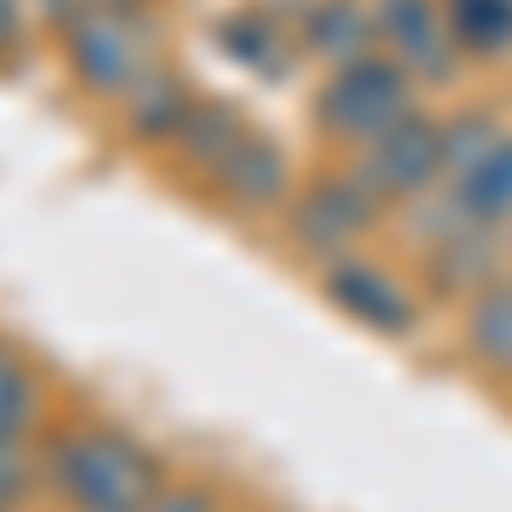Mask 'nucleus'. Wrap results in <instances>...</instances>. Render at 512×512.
I'll list each match as a JSON object with an SVG mask.
<instances>
[{
	"instance_id": "f257e3e1",
	"label": "nucleus",
	"mask_w": 512,
	"mask_h": 512,
	"mask_svg": "<svg viewBox=\"0 0 512 512\" xmlns=\"http://www.w3.org/2000/svg\"><path fill=\"white\" fill-rule=\"evenodd\" d=\"M41 478L69 512H144L164 485V458L117 424H62L41 437Z\"/></svg>"
},
{
	"instance_id": "f03ea898",
	"label": "nucleus",
	"mask_w": 512,
	"mask_h": 512,
	"mask_svg": "<svg viewBox=\"0 0 512 512\" xmlns=\"http://www.w3.org/2000/svg\"><path fill=\"white\" fill-rule=\"evenodd\" d=\"M55 41H62V62H69L76 89L110 103V110L164 62L158 28L144 21V7H117V0H82L76 14L55 28Z\"/></svg>"
},
{
	"instance_id": "7ed1b4c3",
	"label": "nucleus",
	"mask_w": 512,
	"mask_h": 512,
	"mask_svg": "<svg viewBox=\"0 0 512 512\" xmlns=\"http://www.w3.org/2000/svg\"><path fill=\"white\" fill-rule=\"evenodd\" d=\"M410 110H417V76L403 62H390L383 48L328 69V82L315 89V130L335 137V144H349V151H362L369 137H383Z\"/></svg>"
},
{
	"instance_id": "20e7f679",
	"label": "nucleus",
	"mask_w": 512,
	"mask_h": 512,
	"mask_svg": "<svg viewBox=\"0 0 512 512\" xmlns=\"http://www.w3.org/2000/svg\"><path fill=\"white\" fill-rule=\"evenodd\" d=\"M383 198L369 192L355 171H335V178H308V185H294V198H287V239L315 260V267H328V260H342V253H355L362 239L383 226Z\"/></svg>"
},
{
	"instance_id": "39448f33",
	"label": "nucleus",
	"mask_w": 512,
	"mask_h": 512,
	"mask_svg": "<svg viewBox=\"0 0 512 512\" xmlns=\"http://www.w3.org/2000/svg\"><path fill=\"white\" fill-rule=\"evenodd\" d=\"M349 171L383 198V205H410L424 198L431 185H444V123L410 110L403 123H390L383 137H369L362 151H349Z\"/></svg>"
},
{
	"instance_id": "423d86ee",
	"label": "nucleus",
	"mask_w": 512,
	"mask_h": 512,
	"mask_svg": "<svg viewBox=\"0 0 512 512\" xmlns=\"http://www.w3.org/2000/svg\"><path fill=\"white\" fill-rule=\"evenodd\" d=\"M321 301L335 315H349L355 328H369V335H390V342H403L417 328V294L362 253H342V260L321 267Z\"/></svg>"
},
{
	"instance_id": "0eeeda50",
	"label": "nucleus",
	"mask_w": 512,
	"mask_h": 512,
	"mask_svg": "<svg viewBox=\"0 0 512 512\" xmlns=\"http://www.w3.org/2000/svg\"><path fill=\"white\" fill-rule=\"evenodd\" d=\"M376 7V41L383 55L403 62L417 82H451L458 76V41H451V21H444V0H369Z\"/></svg>"
},
{
	"instance_id": "6e6552de",
	"label": "nucleus",
	"mask_w": 512,
	"mask_h": 512,
	"mask_svg": "<svg viewBox=\"0 0 512 512\" xmlns=\"http://www.w3.org/2000/svg\"><path fill=\"white\" fill-rule=\"evenodd\" d=\"M205 192L219 198L226 212H239V219H280L287 198H294V164H287V151H280L274 137L246 130L233 144V158L212 171Z\"/></svg>"
},
{
	"instance_id": "1a4fd4ad",
	"label": "nucleus",
	"mask_w": 512,
	"mask_h": 512,
	"mask_svg": "<svg viewBox=\"0 0 512 512\" xmlns=\"http://www.w3.org/2000/svg\"><path fill=\"white\" fill-rule=\"evenodd\" d=\"M212 48L239 62L246 76H287L308 48H301V21H280L274 7H233L212 21Z\"/></svg>"
},
{
	"instance_id": "9d476101",
	"label": "nucleus",
	"mask_w": 512,
	"mask_h": 512,
	"mask_svg": "<svg viewBox=\"0 0 512 512\" xmlns=\"http://www.w3.org/2000/svg\"><path fill=\"white\" fill-rule=\"evenodd\" d=\"M499 274H512V267H506V233H492V226H458L437 246H424V287L431 294L472 301L478 287H492Z\"/></svg>"
},
{
	"instance_id": "9b49d317",
	"label": "nucleus",
	"mask_w": 512,
	"mask_h": 512,
	"mask_svg": "<svg viewBox=\"0 0 512 512\" xmlns=\"http://www.w3.org/2000/svg\"><path fill=\"white\" fill-rule=\"evenodd\" d=\"M192 103H198V89L171 62H158L151 76L137 82L130 96L117 103V123L137 137V144H151V151H171V137L185 130V117H192Z\"/></svg>"
},
{
	"instance_id": "f8f14e48",
	"label": "nucleus",
	"mask_w": 512,
	"mask_h": 512,
	"mask_svg": "<svg viewBox=\"0 0 512 512\" xmlns=\"http://www.w3.org/2000/svg\"><path fill=\"white\" fill-rule=\"evenodd\" d=\"M294 21H301V48L315 55L321 69H342L355 55H376V48H383L369 0H308Z\"/></svg>"
},
{
	"instance_id": "ddd939ff",
	"label": "nucleus",
	"mask_w": 512,
	"mask_h": 512,
	"mask_svg": "<svg viewBox=\"0 0 512 512\" xmlns=\"http://www.w3.org/2000/svg\"><path fill=\"white\" fill-rule=\"evenodd\" d=\"M246 137V123H239L233 103H219V96H198L192 117H185V130L171 137V158L185 164V178H198V185H212V171L233 158V144Z\"/></svg>"
},
{
	"instance_id": "4468645a",
	"label": "nucleus",
	"mask_w": 512,
	"mask_h": 512,
	"mask_svg": "<svg viewBox=\"0 0 512 512\" xmlns=\"http://www.w3.org/2000/svg\"><path fill=\"white\" fill-rule=\"evenodd\" d=\"M465 355L485 376L512 383V274H499L492 287H478L465 301Z\"/></svg>"
},
{
	"instance_id": "2eb2a0df",
	"label": "nucleus",
	"mask_w": 512,
	"mask_h": 512,
	"mask_svg": "<svg viewBox=\"0 0 512 512\" xmlns=\"http://www.w3.org/2000/svg\"><path fill=\"white\" fill-rule=\"evenodd\" d=\"M444 21L465 62H506L512 55V0H444Z\"/></svg>"
},
{
	"instance_id": "dca6fc26",
	"label": "nucleus",
	"mask_w": 512,
	"mask_h": 512,
	"mask_svg": "<svg viewBox=\"0 0 512 512\" xmlns=\"http://www.w3.org/2000/svg\"><path fill=\"white\" fill-rule=\"evenodd\" d=\"M451 198L465 205V219L492 226V233H506V226H512V137L492 151V158H478L465 178H451Z\"/></svg>"
},
{
	"instance_id": "f3484780",
	"label": "nucleus",
	"mask_w": 512,
	"mask_h": 512,
	"mask_svg": "<svg viewBox=\"0 0 512 512\" xmlns=\"http://www.w3.org/2000/svg\"><path fill=\"white\" fill-rule=\"evenodd\" d=\"M506 137H512V130L499 123V110H485V103L451 110V117H444V185H451V178H465L478 158H492Z\"/></svg>"
},
{
	"instance_id": "a211bd4d",
	"label": "nucleus",
	"mask_w": 512,
	"mask_h": 512,
	"mask_svg": "<svg viewBox=\"0 0 512 512\" xmlns=\"http://www.w3.org/2000/svg\"><path fill=\"white\" fill-rule=\"evenodd\" d=\"M41 431V376L21 362V349L0 342V437H35Z\"/></svg>"
},
{
	"instance_id": "6ab92c4d",
	"label": "nucleus",
	"mask_w": 512,
	"mask_h": 512,
	"mask_svg": "<svg viewBox=\"0 0 512 512\" xmlns=\"http://www.w3.org/2000/svg\"><path fill=\"white\" fill-rule=\"evenodd\" d=\"M35 485H48V478H41V458H28V437H0V512L28 506Z\"/></svg>"
},
{
	"instance_id": "aec40b11",
	"label": "nucleus",
	"mask_w": 512,
	"mask_h": 512,
	"mask_svg": "<svg viewBox=\"0 0 512 512\" xmlns=\"http://www.w3.org/2000/svg\"><path fill=\"white\" fill-rule=\"evenodd\" d=\"M144 512H226V506H219V492H212V485H198V478H171Z\"/></svg>"
},
{
	"instance_id": "412c9836",
	"label": "nucleus",
	"mask_w": 512,
	"mask_h": 512,
	"mask_svg": "<svg viewBox=\"0 0 512 512\" xmlns=\"http://www.w3.org/2000/svg\"><path fill=\"white\" fill-rule=\"evenodd\" d=\"M21 0H0V69H14L21 62Z\"/></svg>"
},
{
	"instance_id": "4be33fe9",
	"label": "nucleus",
	"mask_w": 512,
	"mask_h": 512,
	"mask_svg": "<svg viewBox=\"0 0 512 512\" xmlns=\"http://www.w3.org/2000/svg\"><path fill=\"white\" fill-rule=\"evenodd\" d=\"M28 7H35V14H41V21H48V28H62V21L76 14L82 0H28Z\"/></svg>"
},
{
	"instance_id": "5701e85b",
	"label": "nucleus",
	"mask_w": 512,
	"mask_h": 512,
	"mask_svg": "<svg viewBox=\"0 0 512 512\" xmlns=\"http://www.w3.org/2000/svg\"><path fill=\"white\" fill-rule=\"evenodd\" d=\"M506 267H512V226H506Z\"/></svg>"
},
{
	"instance_id": "b1692460",
	"label": "nucleus",
	"mask_w": 512,
	"mask_h": 512,
	"mask_svg": "<svg viewBox=\"0 0 512 512\" xmlns=\"http://www.w3.org/2000/svg\"><path fill=\"white\" fill-rule=\"evenodd\" d=\"M117 7H151V0H117Z\"/></svg>"
}]
</instances>
